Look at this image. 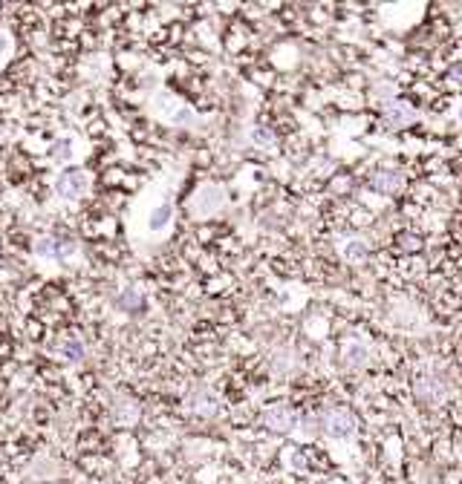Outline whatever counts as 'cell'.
Instances as JSON below:
<instances>
[{"instance_id":"obj_1","label":"cell","mask_w":462,"mask_h":484,"mask_svg":"<svg viewBox=\"0 0 462 484\" xmlns=\"http://www.w3.org/2000/svg\"><path fill=\"white\" fill-rule=\"evenodd\" d=\"M223 205H226V188H223V185H214V182L199 185L197 193H194L191 202H188V208H191V213H194L197 219H208V216L220 213Z\"/></svg>"},{"instance_id":"obj_2","label":"cell","mask_w":462,"mask_h":484,"mask_svg":"<svg viewBox=\"0 0 462 484\" xmlns=\"http://www.w3.org/2000/svg\"><path fill=\"white\" fill-rule=\"evenodd\" d=\"M321 432L329 438H356V415L347 407H326L321 412Z\"/></svg>"},{"instance_id":"obj_3","label":"cell","mask_w":462,"mask_h":484,"mask_svg":"<svg viewBox=\"0 0 462 484\" xmlns=\"http://www.w3.org/2000/svg\"><path fill=\"white\" fill-rule=\"evenodd\" d=\"M153 113L159 118H165V121H171V124H194L197 121V116L191 113V107L182 104L180 99H174L171 93H159L153 99Z\"/></svg>"},{"instance_id":"obj_4","label":"cell","mask_w":462,"mask_h":484,"mask_svg":"<svg viewBox=\"0 0 462 484\" xmlns=\"http://www.w3.org/2000/svg\"><path fill=\"white\" fill-rule=\"evenodd\" d=\"M263 424L272 429V432H292L298 427V412L286 407V404H272L266 412H263Z\"/></svg>"},{"instance_id":"obj_5","label":"cell","mask_w":462,"mask_h":484,"mask_svg":"<svg viewBox=\"0 0 462 484\" xmlns=\"http://www.w3.org/2000/svg\"><path fill=\"white\" fill-rule=\"evenodd\" d=\"M87 188H90V176L84 173V170H67V173L58 176V182H55V191L64 199H75V196H81Z\"/></svg>"},{"instance_id":"obj_6","label":"cell","mask_w":462,"mask_h":484,"mask_svg":"<svg viewBox=\"0 0 462 484\" xmlns=\"http://www.w3.org/2000/svg\"><path fill=\"white\" fill-rule=\"evenodd\" d=\"M171 223H174V205H171V199L165 196L148 213V231L150 234H165L167 228H171Z\"/></svg>"},{"instance_id":"obj_7","label":"cell","mask_w":462,"mask_h":484,"mask_svg":"<svg viewBox=\"0 0 462 484\" xmlns=\"http://www.w3.org/2000/svg\"><path fill=\"white\" fill-rule=\"evenodd\" d=\"M385 121H387V127L402 130V127H407V124L416 121V110H413L410 104H405V101H393V104H387V110H385Z\"/></svg>"},{"instance_id":"obj_8","label":"cell","mask_w":462,"mask_h":484,"mask_svg":"<svg viewBox=\"0 0 462 484\" xmlns=\"http://www.w3.org/2000/svg\"><path fill=\"white\" fill-rule=\"evenodd\" d=\"M379 193H396L399 188H402V173H396V170H379L373 176V182H370Z\"/></svg>"},{"instance_id":"obj_9","label":"cell","mask_w":462,"mask_h":484,"mask_svg":"<svg viewBox=\"0 0 462 484\" xmlns=\"http://www.w3.org/2000/svg\"><path fill=\"white\" fill-rule=\"evenodd\" d=\"M188 407L194 410V412H199V415H214L217 412V398L211 392H194L191 398H188Z\"/></svg>"},{"instance_id":"obj_10","label":"cell","mask_w":462,"mask_h":484,"mask_svg":"<svg viewBox=\"0 0 462 484\" xmlns=\"http://www.w3.org/2000/svg\"><path fill=\"white\" fill-rule=\"evenodd\" d=\"M367 361H370V351L364 343H358V340L344 343V364L347 366H364Z\"/></svg>"},{"instance_id":"obj_11","label":"cell","mask_w":462,"mask_h":484,"mask_svg":"<svg viewBox=\"0 0 462 484\" xmlns=\"http://www.w3.org/2000/svg\"><path fill=\"white\" fill-rule=\"evenodd\" d=\"M341 254L347 257V259H361L364 254H367V242L364 240H358V237H347V240H341Z\"/></svg>"},{"instance_id":"obj_12","label":"cell","mask_w":462,"mask_h":484,"mask_svg":"<svg viewBox=\"0 0 462 484\" xmlns=\"http://www.w3.org/2000/svg\"><path fill=\"white\" fill-rule=\"evenodd\" d=\"M67 251H70V245H64L58 240H40V242H35V254L38 257H61Z\"/></svg>"},{"instance_id":"obj_13","label":"cell","mask_w":462,"mask_h":484,"mask_svg":"<svg viewBox=\"0 0 462 484\" xmlns=\"http://www.w3.org/2000/svg\"><path fill=\"white\" fill-rule=\"evenodd\" d=\"M119 305H121V309H128V312H136L139 309V305H142V297H139V291H124L121 297H119Z\"/></svg>"},{"instance_id":"obj_14","label":"cell","mask_w":462,"mask_h":484,"mask_svg":"<svg viewBox=\"0 0 462 484\" xmlns=\"http://www.w3.org/2000/svg\"><path fill=\"white\" fill-rule=\"evenodd\" d=\"M53 156H55L58 162H70V159H72V139H61V142H55Z\"/></svg>"},{"instance_id":"obj_15","label":"cell","mask_w":462,"mask_h":484,"mask_svg":"<svg viewBox=\"0 0 462 484\" xmlns=\"http://www.w3.org/2000/svg\"><path fill=\"white\" fill-rule=\"evenodd\" d=\"M67 355H70V358H72V361H78V358H81V355H84V346H81V343H78V340H72V343H70V346H67Z\"/></svg>"},{"instance_id":"obj_16","label":"cell","mask_w":462,"mask_h":484,"mask_svg":"<svg viewBox=\"0 0 462 484\" xmlns=\"http://www.w3.org/2000/svg\"><path fill=\"white\" fill-rule=\"evenodd\" d=\"M9 50H12V40H9V35H6V32H0V58H4Z\"/></svg>"},{"instance_id":"obj_17","label":"cell","mask_w":462,"mask_h":484,"mask_svg":"<svg viewBox=\"0 0 462 484\" xmlns=\"http://www.w3.org/2000/svg\"><path fill=\"white\" fill-rule=\"evenodd\" d=\"M255 139H258V142H266V145H272V133H263V130H258V133H255Z\"/></svg>"},{"instance_id":"obj_18","label":"cell","mask_w":462,"mask_h":484,"mask_svg":"<svg viewBox=\"0 0 462 484\" xmlns=\"http://www.w3.org/2000/svg\"><path fill=\"white\" fill-rule=\"evenodd\" d=\"M456 118L462 121V101H459V107H456Z\"/></svg>"}]
</instances>
